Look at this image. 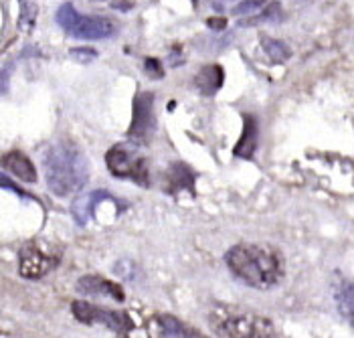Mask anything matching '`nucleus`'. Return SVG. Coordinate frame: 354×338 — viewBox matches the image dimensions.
<instances>
[{"instance_id":"f257e3e1","label":"nucleus","mask_w":354,"mask_h":338,"mask_svg":"<svg viewBox=\"0 0 354 338\" xmlns=\"http://www.w3.org/2000/svg\"><path fill=\"white\" fill-rule=\"evenodd\" d=\"M231 274L255 290H270L281 282L286 274L283 257L270 245L241 243L225 255Z\"/></svg>"},{"instance_id":"f03ea898","label":"nucleus","mask_w":354,"mask_h":338,"mask_svg":"<svg viewBox=\"0 0 354 338\" xmlns=\"http://www.w3.org/2000/svg\"><path fill=\"white\" fill-rule=\"evenodd\" d=\"M45 176L55 195L67 197L85 187L89 165L75 144L57 142L45 154Z\"/></svg>"},{"instance_id":"7ed1b4c3","label":"nucleus","mask_w":354,"mask_h":338,"mask_svg":"<svg viewBox=\"0 0 354 338\" xmlns=\"http://www.w3.org/2000/svg\"><path fill=\"white\" fill-rule=\"evenodd\" d=\"M209 322L223 338H279L272 320L235 306H213L209 310Z\"/></svg>"},{"instance_id":"20e7f679","label":"nucleus","mask_w":354,"mask_h":338,"mask_svg":"<svg viewBox=\"0 0 354 338\" xmlns=\"http://www.w3.org/2000/svg\"><path fill=\"white\" fill-rule=\"evenodd\" d=\"M59 27L67 30L69 35H73L75 39H89V41H97V39H108L115 32V25L106 19V17H82L73 4L65 2L59 6L57 15H55Z\"/></svg>"},{"instance_id":"39448f33","label":"nucleus","mask_w":354,"mask_h":338,"mask_svg":"<svg viewBox=\"0 0 354 338\" xmlns=\"http://www.w3.org/2000/svg\"><path fill=\"white\" fill-rule=\"evenodd\" d=\"M106 165H108V169L111 170L113 176L130 178L142 187L150 185L146 160L140 158V154H136L134 150H130L126 146H113L106 154Z\"/></svg>"},{"instance_id":"423d86ee","label":"nucleus","mask_w":354,"mask_h":338,"mask_svg":"<svg viewBox=\"0 0 354 338\" xmlns=\"http://www.w3.org/2000/svg\"><path fill=\"white\" fill-rule=\"evenodd\" d=\"M156 132V115H154V95L150 91L138 93L134 100V118L128 130V138L136 144H150Z\"/></svg>"},{"instance_id":"0eeeda50","label":"nucleus","mask_w":354,"mask_h":338,"mask_svg":"<svg viewBox=\"0 0 354 338\" xmlns=\"http://www.w3.org/2000/svg\"><path fill=\"white\" fill-rule=\"evenodd\" d=\"M71 310H73L75 318L80 322H85V324H104V326H108V328L115 330V332H126V330H130L134 326L128 314L106 310V308L93 306L89 302H73Z\"/></svg>"},{"instance_id":"6e6552de","label":"nucleus","mask_w":354,"mask_h":338,"mask_svg":"<svg viewBox=\"0 0 354 338\" xmlns=\"http://www.w3.org/2000/svg\"><path fill=\"white\" fill-rule=\"evenodd\" d=\"M59 257H61L59 254L43 252L37 243H27L19 254V265H21L19 272L23 278H28V280L43 278L59 263Z\"/></svg>"},{"instance_id":"1a4fd4ad","label":"nucleus","mask_w":354,"mask_h":338,"mask_svg":"<svg viewBox=\"0 0 354 338\" xmlns=\"http://www.w3.org/2000/svg\"><path fill=\"white\" fill-rule=\"evenodd\" d=\"M77 290L85 296H111L118 302H124V290L118 283L108 282L100 276H85L77 282Z\"/></svg>"},{"instance_id":"9d476101","label":"nucleus","mask_w":354,"mask_h":338,"mask_svg":"<svg viewBox=\"0 0 354 338\" xmlns=\"http://www.w3.org/2000/svg\"><path fill=\"white\" fill-rule=\"evenodd\" d=\"M0 167L4 170H10V174H15L17 178L25 180V182H35L37 180V170L32 167V162L28 160L23 152H8L0 158Z\"/></svg>"},{"instance_id":"9b49d317","label":"nucleus","mask_w":354,"mask_h":338,"mask_svg":"<svg viewBox=\"0 0 354 338\" xmlns=\"http://www.w3.org/2000/svg\"><path fill=\"white\" fill-rule=\"evenodd\" d=\"M223 79H225V73H223V67L221 65H207L203 67L196 77H194V85L201 93H207V95H213L217 93L223 85Z\"/></svg>"},{"instance_id":"f8f14e48","label":"nucleus","mask_w":354,"mask_h":338,"mask_svg":"<svg viewBox=\"0 0 354 338\" xmlns=\"http://www.w3.org/2000/svg\"><path fill=\"white\" fill-rule=\"evenodd\" d=\"M255 146H257V124H255V120L251 115H245L243 136H241V140L237 142V146H235V154L243 156V158H249L255 152Z\"/></svg>"},{"instance_id":"ddd939ff","label":"nucleus","mask_w":354,"mask_h":338,"mask_svg":"<svg viewBox=\"0 0 354 338\" xmlns=\"http://www.w3.org/2000/svg\"><path fill=\"white\" fill-rule=\"evenodd\" d=\"M102 198H108V195L102 193V191H93V193L85 195V197L77 198V200L73 203V215H75V219H77L80 223H85V221L91 217V213L95 211L97 200H102Z\"/></svg>"},{"instance_id":"4468645a","label":"nucleus","mask_w":354,"mask_h":338,"mask_svg":"<svg viewBox=\"0 0 354 338\" xmlns=\"http://www.w3.org/2000/svg\"><path fill=\"white\" fill-rule=\"evenodd\" d=\"M263 51L268 53V55L275 59V61H283V59H288V57L292 55V51H290V47L286 45V43H281V41H275V39H263Z\"/></svg>"},{"instance_id":"2eb2a0df","label":"nucleus","mask_w":354,"mask_h":338,"mask_svg":"<svg viewBox=\"0 0 354 338\" xmlns=\"http://www.w3.org/2000/svg\"><path fill=\"white\" fill-rule=\"evenodd\" d=\"M170 176H172V185L180 187V189H189V187H192V180H194L191 169H187L185 165L170 167Z\"/></svg>"},{"instance_id":"dca6fc26","label":"nucleus","mask_w":354,"mask_h":338,"mask_svg":"<svg viewBox=\"0 0 354 338\" xmlns=\"http://www.w3.org/2000/svg\"><path fill=\"white\" fill-rule=\"evenodd\" d=\"M261 21H279V4L275 2L272 4L270 8H266V12L261 15V17H251V19H247V21H241V27H251V25H257V23H261Z\"/></svg>"},{"instance_id":"f3484780","label":"nucleus","mask_w":354,"mask_h":338,"mask_svg":"<svg viewBox=\"0 0 354 338\" xmlns=\"http://www.w3.org/2000/svg\"><path fill=\"white\" fill-rule=\"evenodd\" d=\"M21 4H23V8H21V21H19V25L23 28H30L32 23H35V17H37V8H35V4L30 0H21Z\"/></svg>"},{"instance_id":"a211bd4d","label":"nucleus","mask_w":354,"mask_h":338,"mask_svg":"<svg viewBox=\"0 0 354 338\" xmlns=\"http://www.w3.org/2000/svg\"><path fill=\"white\" fill-rule=\"evenodd\" d=\"M266 4V0H243L239 6H235V17H243V15H251L255 10H259Z\"/></svg>"},{"instance_id":"6ab92c4d","label":"nucleus","mask_w":354,"mask_h":338,"mask_svg":"<svg viewBox=\"0 0 354 338\" xmlns=\"http://www.w3.org/2000/svg\"><path fill=\"white\" fill-rule=\"evenodd\" d=\"M69 55L73 57L75 61H91V59H95L97 57V51L95 49H89V47H77V49H71V53Z\"/></svg>"},{"instance_id":"aec40b11","label":"nucleus","mask_w":354,"mask_h":338,"mask_svg":"<svg viewBox=\"0 0 354 338\" xmlns=\"http://www.w3.org/2000/svg\"><path fill=\"white\" fill-rule=\"evenodd\" d=\"M146 73H148L150 77H162L160 61H156V59H146Z\"/></svg>"},{"instance_id":"412c9836","label":"nucleus","mask_w":354,"mask_h":338,"mask_svg":"<svg viewBox=\"0 0 354 338\" xmlns=\"http://www.w3.org/2000/svg\"><path fill=\"white\" fill-rule=\"evenodd\" d=\"M0 189H6V191H12V193H17V195H23V191H21L6 174H2V172H0Z\"/></svg>"},{"instance_id":"4be33fe9","label":"nucleus","mask_w":354,"mask_h":338,"mask_svg":"<svg viewBox=\"0 0 354 338\" xmlns=\"http://www.w3.org/2000/svg\"><path fill=\"white\" fill-rule=\"evenodd\" d=\"M207 25H209V28H213V30H223L225 25H227V19H223V17H213V19L207 21Z\"/></svg>"},{"instance_id":"5701e85b","label":"nucleus","mask_w":354,"mask_h":338,"mask_svg":"<svg viewBox=\"0 0 354 338\" xmlns=\"http://www.w3.org/2000/svg\"><path fill=\"white\" fill-rule=\"evenodd\" d=\"M6 89H8V71L0 69V95L6 93Z\"/></svg>"},{"instance_id":"b1692460","label":"nucleus","mask_w":354,"mask_h":338,"mask_svg":"<svg viewBox=\"0 0 354 338\" xmlns=\"http://www.w3.org/2000/svg\"><path fill=\"white\" fill-rule=\"evenodd\" d=\"M111 6H113V8H118V10H130L132 2H128V0H115Z\"/></svg>"}]
</instances>
